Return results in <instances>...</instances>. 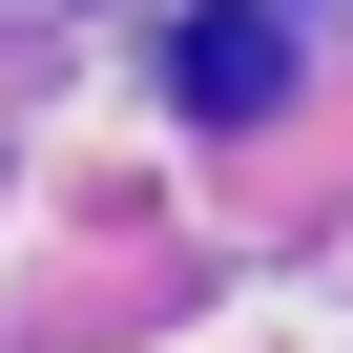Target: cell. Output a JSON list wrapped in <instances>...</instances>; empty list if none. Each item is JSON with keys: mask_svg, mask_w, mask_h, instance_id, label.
Returning <instances> with one entry per match:
<instances>
[{"mask_svg": "<svg viewBox=\"0 0 353 353\" xmlns=\"http://www.w3.org/2000/svg\"><path fill=\"white\" fill-rule=\"evenodd\" d=\"M166 83H188L208 125H250V104L291 83V42H270V21H188V63H166Z\"/></svg>", "mask_w": 353, "mask_h": 353, "instance_id": "6da1fadb", "label": "cell"}]
</instances>
